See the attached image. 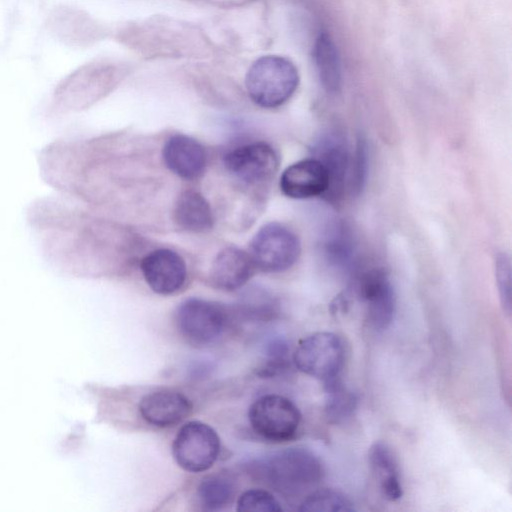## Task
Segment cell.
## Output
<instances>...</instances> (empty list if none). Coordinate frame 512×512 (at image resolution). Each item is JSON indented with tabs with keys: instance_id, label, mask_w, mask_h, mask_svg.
<instances>
[{
	"instance_id": "6",
	"label": "cell",
	"mask_w": 512,
	"mask_h": 512,
	"mask_svg": "<svg viewBox=\"0 0 512 512\" xmlns=\"http://www.w3.org/2000/svg\"><path fill=\"white\" fill-rule=\"evenodd\" d=\"M252 429L262 438L276 443L289 441L296 435L301 414L288 398L269 394L254 401L248 412Z\"/></svg>"
},
{
	"instance_id": "2",
	"label": "cell",
	"mask_w": 512,
	"mask_h": 512,
	"mask_svg": "<svg viewBox=\"0 0 512 512\" xmlns=\"http://www.w3.org/2000/svg\"><path fill=\"white\" fill-rule=\"evenodd\" d=\"M266 482L285 496H297L320 483L324 467L312 451L302 447L280 450L261 464Z\"/></svg>"
},
{
	"instance_id": "7",
	"label": "cell",
	"mask_w": 512,
	"mask_h": 512,
	"mask_svg": "<svg viewBox=\"0 0 512 512\" xmlns=\"http://www.w3.org/2000/svg\"><path fill=\"white\" fill-rule=\"evenodd\" d=\"M344 357V344L337 334L317 332L299 342L293 361L301 372L326 382L339 377Z\"/></svg>"
},
{
	"instance_id": "26",
	"label": "cell",
	"mask_w": 512,
	"mask_h": 512,
	"mask_svg": "<svg viewBox=\"0 0 512 512\" xmlns=\"http://www.w3.org/2000/svg\"><path fill=\"white\" fill-rule=\"evenodd\" d=\"M495 279L503 311L511 313V265L506 253H498L495 257Z\"/></svg>"
},
{
	"instance_id": "1",
	"label": "cell",
	"mask_w": 512,
	"mask_h": 512,
	"mask_svg": "<svg viewBox=\"0 0 512 512\" xmlns=\"http://www.w3.org/2000/svg\"><path fill=\"white\" fill-rule=\"evenodd\" d=\"M120 73L117 65L105 61L78 67L55 87L50 111L59 115L86 109L113 88Z\"/></svg>"
},
{
	"instance_id": "20",
	"label": "cell",
	"mask_w": 512,
	"mask_h": 512,
	"mask_svg": "<svg viewBox=\"0 0 512 512\" xmlns=\"http://www.w3.org/2000/svg\"><path fill=\"white\" fill-rule=\"evenodd\" d=\"M368 457L382 496L389 501L399 500L403 487L398 463L390 447L384 442H375L370 447Z\"/></svg>"
},
{
	"instance_id": "4",
	"label": "cell",
	"mask_w": 512,
	"mask_h": 512,
	"mask_svg": "<svg viewBox=\"0 0 512 512\" xmlns=\"http://www.w3.org/2000/svg\"><path fill=\"white\" fill-rule=\"evenodd\" d=\"M301 253L298 236L283 224L271 222L261 227L250 243L249 255L255 268L268 273L291 268Z\"/></svg>"
},
{
	"instance_id": "10",
	"label": "cell",
	"mask_w": 512,
	"mask_h": 512,
	"mask_svg": "<svg viewBox=\"0 0 512 512\" xmlns=\"http://www.w3.org/2000/svg\"><path fill=\"white\" fill-rule=\"evenodd\" d=\"M227 170L246 184L255 185L270 180L279 166L275 149L266 142L238 146L224 156Z\"/></svg>"
},
{
	"instance_id": "13",
	"label": "cell",
	"mask_w": 512,
	"mask_h": 512,
	"mask_svg": "<svg viewBox=\"0 0 512 512\" xmlns=\"http://www.w3.org/2000/svg\"><path fill=\"white\" fill-rule=\"evenodd\" d=\"M328 171L321 161L312 157L287 167L280 178V189L293 199L324 196L329 189Z\"/></svg>"
},
{
	"instance_id": "17",
	"label": "cell",
	"mask_w": 512,
	"mask_h": 512,
	"mask_svg": "<svg viewBox=\"0 0 512 512\" xmlns=\"http://www.w3.org/2000/svg\"><path fill=\"white\" fill-rule=\"evenodd\" d=\"M192 404L182 393L173 390L154 391L140 402L142 418L151 425L170 427L183 421L191 412Z\"/></svg>"
},
{
	"instance_id": "23",
	"label": "cell",
	"mask_w": 512,
	"mask_h": 512,
	"mask_svg": "<svg viewBox=\"0 0 512 512\" xmlns=\"http://www.w3.org/2000/svg\"><path fill=\"white\" fill-rule=\"evenodd\" d=\"M326 400L325 415L332 423H341L350 418L357 406V397L347 389L339 377L324 382Z\"/></svg>"
},
{
	"instance_id": "3",
	"label": "cell",
	"mask_w": 512,
	"mask_h": 512,
	"mask_svg": "<svg viewBox=\"0 0 512 512\" xmlns=\"http://www.w3.org/2000/svg\"><path fill=\"white\" fill-rule=\"evenodd\" d=\"M299 85V73L292 61L278 55L256 59L245 76L251 100L263 108H276L287 102Z\"/></svg>"
},
{
	"instance_id": "11",
	"label": "cell",
	"mask_w": 512,
	"mask_h": 512,
	"mask_svg": "<svg viewBox=\"0 0 512 512\" xmlns=\"http://www.w3.org/2000/svg\"><path fill=\"white\" fill-rule=\"evenodd\" d=\"M314 158L325 166L330 185L324 197L337 202L348 182L351 159L347 141L338 130H328L320 136L313 147Z\"/></svg>"
},
{
	"instance_id": "15",
	"label": "cell",
	"mask_w": 512,
	"mask_h": 512,
	"mask_svg": "<svg viewBox=\"0 0 512 512\" xmlns=\"http://www.w3.org/2000/svg\"><path fill=\"white\" fill-rule=\"evenodd\" d=\"M48 28L64 44L77 47L89 45L99 35L98 27L86 13L67 5L50 13Z\"/></svg>"
},
{
	"instance_id": "16",
	"label": "cell",
	"mask_w": 512,
	"mask_h": 512,
	"mask_svg": "<svg viewBox=\"0 0 512 512\" xmlns=\"http://www.w3.org/2000/svg\"><path fill=\"white\" fill-rule=\"evenodd\" d=\"M255 266L249 253L235 247L221 250L208 273L209 284L223 291L241 288L250 279Z\"/></svg>"
},
{
	"instance_id": "22",
	"label": "cell",
	"mask_w": 512,
	"mask_h": 512,
	"mask_svg": "<svg viewBox=\"0 0 512 512\" xmlns=\"http://www.w3.org/2000/svg\"><path fill=\"white\" fill-rule=\"evenodd\" d=\"M235 490V482L228 474L215 473L201 481L197 493L204 509L217 511L230 504Z\"/></svg>"
},
{
	"instance_id": "25",
	"label": "cell",
	"mask_w": 512,
	"mask_h": 512,
	"mask_svg": "<svg viewBox=\"0 0 512 512\" xmlns=\"http://www.w3.org/2000/svg\"><path fill=\"white\" fill-rule=\"evenodd\" d=\"M240 512H280L282 508L277 499L269 492L252 489L244 492L237 501Z\"/></svg>"
},
{
	"instance_id": "19",
	"label": "cell",
	"mask_w": 512,
	"mask_h": 512,
	"mask_svg": "<svg viewBox=\"0 0 512 512\" xmlns=\"http://www.w3.org/2000/svg\"><path fill=\"white\" fill-rule=\"evenodd\" d=\"M174 220L185 231L202 233L212 228L213 214L202 194L195 190H186L175 202Z\"/></svg>"
},
{
	"instance_id": "8",
	"label": "cell",
	"mask_w": 512,
	"mask_h": 512,
	"mask_svg": "<svg viewBox=\"0 0 512 512\" xmlns=\"http://www.w3.org/2000/svg\"><path fill=\"white\" fill-rule=\"evenodd\" d=\"M352 292L364 304L370 326L376 331L386 330L396 310L395 292L388 274L380 268L356 271Z\"/></svg>"
},
{
	"instance_id": "27",
	"label": "cell",
	"mask_w": 512,
	"mask_h": 512,
	"mask_svg": "<svg viewBox=\"0 0 512 512\" xmlns=\"http://www.w3.org/2000/svg\"><path fill=\"white\" fill-rule=\"evenodd\" d=\"M367 175V149L363 139H359L356 145L354 159L350 165L348 183L350 189L356 195L364 187Z\"/></svg>"
},
{
	"instance_id": "5",
	"label": "cell",
	"mask_w": 512,
	"mask_h": 512,
	"mask_svg": "<svg viewBox=\"0 0 512 512\" xmlns=\"http://www.w3.org/2000/svg\"><path fill=\"white\" fill-rule=\"evenodd\" d=\"M175 320L180 334L189 343L206 346L222 336L229 314L227 308L219 303L189 298L178 306Z\"/></svg>"
},
{
	"instance_id": "14",
	"label": "cell",
	"mask_w": 512,
	"mask_h": 512,
	"mask_svg": "<svg viewBox=\"0 0 512 512\" xmlns=\"http://www.w3.org/2000/svg\"><path fill=\"white\" fill-rule=\"evenodd\" d=\"M162 156L167 168L186 180L199 178L206 168L207 156L204 147L186 135L170 137L163 146Z\"/></svg>"
},
{
	"instance_id": "21",
	"label": "cell",
	"mask_w": 512,
	"mask_h": 512,
	"mask_svg": "<svg viewBox=\"0 0 512 512\" xmlns=\"http://www.w3.org/2000/svg\"><path fill=\"white\" fill-rule=\"evenodd\" d=\"M314 57L318 76L327 93L335 94L341 89L342 70L337 47L327 33L318 36Z\"/></svg>"
},
{
	"instance_id": "9",
	"label": "cell",
	"mask_w": 512,
	"mask_h": 512,
	"mask_svg": "<svg viewBox=\"0 0 512 512\" xmlns=\"http://www.w3.org/2000/svg\"><path fill=\"white\" fill-rule=\"evenodd\" d=\"M220 439L216 431L200 421L183 425L172 444V454L177 464L188 472L208 470L217 460Z\"/></svg>"
},
{
	"instance_id": "24",
	"label": "cell",
	"mask_w": 512,
	"mask_h": 512,
	"mask_svg": "<svg viewBox=\"0 0 512 512\" xmlns=\"http://www.w3.org/2000/svg\"><path fill=\"white\" fill-rule=\"evenodd\" d=\"M300 511L351 512L352 501L342 492L334 489H319L310 493L300 504Z\"/></svg>"
},
{
	"instance_id": "12",
	"label": "cell",
	"mask_w": 512,
	"mask_h": 512,
	"mask_svg": "<svg viewBox=\"0 0 512 512\" xmlns=\"http://www.w3.org/2000/svg\"><path fill=\"white\" fill-rule=\"evenodd\" d=\"M146 283L156 293L169 295L185 283L187 268L183 258L173 250L157 249L141 261Z\"/></svg>"
},
{
	"instance_id": "18",
	"label": "cell",
	"mask_w": 512,
	"mask_h": 512,
	"mask_svg": "<svg viewBox=\"0 0 512 512\" xmlns=\"http://www.w3.org/2000/svg\"><path fill=\"white\" fill-rule=\"evenodd\" d=\"M322 250L326 261L334 268L353 272L356 270V246L349 227L341 222H334L325 230Z\"/></svg>"
}]
</instances>
